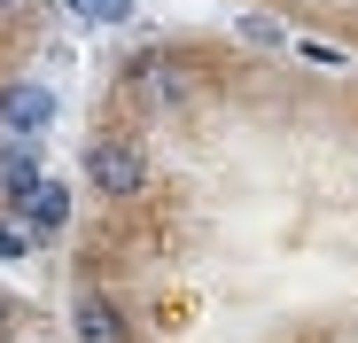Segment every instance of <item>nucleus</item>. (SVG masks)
<instances>
[{
    "label": "nucleus",
    "mask_w": 358,
    "mask_h": 343,
    "mask_svg": "<svg viewBox=\"0 0 358 343\" xmlns=\"http://www.w3.org/2000/svg\"><path fill=\"white\" fill-rule=\"evenodd\" d=\"M86 180H94L101 203H133V195L148 188V156H141V141H133V133H101V141H86Z\"/></svg>",
    "instance_id": "nucleus-1"
},
{
    "label": "nucleus",
    "mask_w": 358,
    "mask_h": 343,
    "mask_svg": "<svg viewBox=\"0 0 358 343\" xmlns=\"http://www.w3.org/2000/svg\"><path fill=\"white\" fill-rule=\"evenodd\" d=\"M24 242H31L24 226H0V258H24Z\"/></svg>",
    "instance_id": "nucleus-7"
},
{
    "label": "nucleus",
    "mask_w": 358,
    "mask_h": 343,
    "mask_svg": "<svg viewBox=\"0 0 358 343\" xmlns=\"http://www.w3.org/2000/svg\"><path fill=\"white\" fill-rule=\"evenodd\" d=\"M94 8H101V16H109V24H117V16H125V8H133V0H94Z\"/></svg>",
    "instance_id": "nucleus-9"
},
{
    "label": "nucleus",
    "mask_w": 358,
    "mask_h": 343,
    "mask_svg": "<svg viewBox=\"0 0 358 343\" xmlns=\"http://www.w3.org/2000/svg\"><path fill=\"white\" fill-rule=\"evenodd\" d=\"M16 226H24L31 242H39V234H63V226H71V195H63V180H47V172H39L31 188H16Z\"/></svg>",
    "instance_id": "nucleus-2"
},
{
    "label": "nucleus",
    "mask_w": 358,
    "mask_h": 343,
    "mask_svg": "<svg viewBox=\"0 0 358 343\" xmlns=\"http://www.w3.org/2000/svg\"><path fill=\"white\" fill-rule=\"evenodd\" d=\"M8 320H16V312H8V297H0V343H8Z\"/></svg>",
    "instance_id": "nucleus-10"
},
{
    "label": "nucleus",
    "mask_w": 358,
    "mask_h": 343,
    "mask_svg": "<svg viewBox=\"0 0 358 343\" xmlns=\"http://www.w3.org/2000/svg\"><path fill=\"white\" fill-rule=\"evenodd\" d=\"M39 180V141H0V188H31Z\"/></svg>",
    "instance_id": "nucleus-5"
},
{
    "label": "nucleus",
    "mask_w": 358,
    "mask_h": 343,
    "mask_svg": "<svg viewBox=\"0 0 358 343\" xmlns=\"http://www.w3.org/2000/svg\"><path fill=\"white\" fill-rule=\"evenodd\" d=\"M133 78H141V94H156V102H179V94H187V78H179V63H164V55H148V63H141Z\"/></svg>",
    "instance_id": "nucleus-6"
},
{
    "label": "nucleus",
    "mask_w": 358,
    "mask_h": 343,
    "mask_svg": "<svg viewBox=\"0 0 358 343\" xmlns=\"http://www.w3.org/2000/svg\"><path fill=\"white\" fill-rule=\"evenodd\" d=\"M71 328H78V343H133V328H125V312H117L109 297H78V312H71Z\"/></svg>",
    "instance_id": "nucleus-4"
},
{
    "label": "nucleus",
    "mask_w": 358,
    "mask_h": 343,
    "mask_svg": "<svg viewBox=\"0 0 358 343\" xmlns=\"http://www.w3.org/2000/svg\"><path fill=\"white\" fill-rule=\"evenodd\" d=\"M0 125H8L16 141H39L55 125V94L39 78H16V86H0Z\"/></svg>",
    "instance_id": "nucleus-3"
},
{
    "label": "nucleus",
    "mask_w": 358,
    "mask_h": 343,
    "mask_svg": "<svg viewBox=\"0 0 358 343\" xmlns=\"http://www.w3.org/2000/svg\"><path fill=\"white\" fill-rule=\"evenodd\" d=\"M16 16H31V0H0V24H16Z\"/></svg>",
    "instance_id": "nucleus-8"
}]
</instances>
